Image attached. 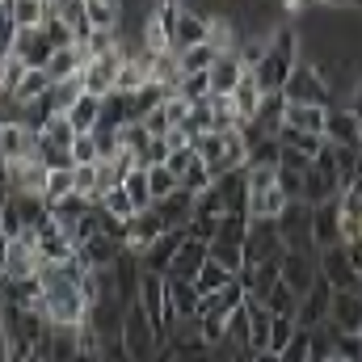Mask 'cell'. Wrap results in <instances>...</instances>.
<instances>
[{
  "mask_svg": "<svg viewBox=\"0 0 362 362\" xmlns=\"http://www.w3.org/2000/svg\"><path fill=\"white\" fill-rule=\"evenodd\" d=\"M122 350L131 354V362H156V354L165 350V337H160L156 320L139 303H131L127 316H122Z\"/></svg>",
  "mask_w": 362,
  "mask_h": 362,
  "instance_id": "6da1fadb",
  "label": "cell"
},
{
  "mask_svg": "<svg viewBox=\"0 0 362 362\" xmlns=\"http://www.w3.org/2000/svg\"><path fill=\"white\" fill-rule=\"evenodd\" d=\"M316 206H308V202H291L286 206V215L278 219V228H282V240H286V253H303V257H316Z\"/></svg>",
  "mask_w": 362,
  "mask_h": 362,
  "instance_id": "7a4b0ae2",
  "label": "cell"
},
{
  "mask_svg": "<svg viewBox=\"0 0 362 362\" xmlns=\"http://www.w3.org/2000/svg\"><path fill=\"white\" fill-rule=\"evenodd\" d=\"M122 68H127V51H110V55H93L85 68V93L97 101H110L122 85Z\"/></svg>",
  "mask_w": 362,
  "mask_h": 362,
  "instance_id": "3957f363",
  "label": "cell"
},
{
  "mask_svg": "<svg viewBox=\"0 0 362 362\" xmlns=\"http://www.w3.org/2000/svg\"><path fill=\"white\" fill-rule=\"evenodd\" d=\"M286 105H325V110H333L329 105V89H325V76H320V68H312V64H303L299 59V68L291 72V81H286Z\"/></svg>",
  "mask_w": 362,
  "mask_h": 362,
  "instance_id": "277c9868",
  "label": "cell"
},
{
  "mask_svg": "<svg viewBox=\"0 0 362 362\" xmlns=\"http://www.w3.org/2000/svg\"><path fill=\"white\" fill-rule=\"evenodd\" d=\"M38 274H42V257H38L34 232H25L21 240L4 245V282H30Z\"/></svg>",
  "mask_w": 362,
  "mask_h": 362,
  "instance_id": "5b68a950",
  "label": "cell"
},
{
  "mask_svg": "<svg viewBox=\"0 0 362 362\" xmlns=\"http://www.w3.org/2000/svg\"><path fill=\"white\" fill-rule=\"evenodd\" d=\"M47 165L34 156V160H21V165H4V198H17V194H42L47 198Z\"/></svg>",
  "mask_w": 362,
  "mask_h": 362,
  "instance_id": "8992f818",
  "label": "cell"
},
{
  "mask_svg": "<svg viewBox=\"0 0 362 362\" xmlns=\"http://www.w3.org/2000/svg\"><path fill=\"white\" fill-rule=\"evenodd\" d=\"M38 148H42V135L30 131L25 122H4V127H0V156H4V165L34 160Z\"/></svg>",
  "mask_w": 362,
  "mask_h": 362,
  "instance_id": "52a82bcc",
  "label": "cell"
},
{
  "mask_svg": "<svg viewBox=\"0 0 362 362\" xmlns=\"http://www.w3.org/2000/svg\"><path fill=\"white\" fill-rule=\"evenodd\" d=\"M245 257H249V266H266V262L286 257L282 228H278V223H253V232H249V245H245Z\"/></svg>",
  "mask_w": 362,
  "mask_h": 362,
  "instance_id": "ba28073f",
  "label": "cell"
},
{
  "mask_svg": "<svg viewBox=\"0 0 362 362\" xmlns=\"http://www.w3.org/2000/svg\"><path fill=\"white\" fill-rule=\"evenodd\" d=\"M320 274L333 282V291H358L362 286V274H358V266H354V257H350L346 245L320 253Z\"/></svg>",
  "mask_w": 362,
  "mask_h": 362,
  "instance_id": "9c48e42d",
  "label": "cell"
},
{
  "mask_svg": "<svg viewBox=\"0 0 362 362\" xmlns=\"http://www.w3.org/2000/svg\"><path fill=\"white\" fill-rule=\"evenodd\" d=\"M282 282H286L299 299H308V295L316 291V282H320V257L286 253V257H282Z\"/></svg>",
  "mask_w": 362,
  "mask_h": 362,
  "instance_id": "30bf717a",
  "label": "cell"
},
{
  "mask_svg": "<svg viewBox=\"0 0 362 362\" xmlns=\"http://www.w3.org/2000/svg\"><path fill=\"white\" fill-rule=\"evenodd\" d=\"M13 55L30 68V72H47L51 68V59H55V42L42 34V30H21V38H17V47H13ZM4 59V55H0Z\"/></svg>",
  "mask_w": 362,
  "mask_h": 362,
  "instance_id": "8fae6325",
  "label": "cell"
},
{
  "mask_svg": "<svg viewBox=\"0 0 362 362\" xmlns=\"http://www.w3.org/2000/svg\"><path fill=\"white\" fill-rule=\"evenodd\" d=\"M165 232H173V228H169L156 211H144V215H135V219H131V228H127V245H122V249H127V253H135V257H144V253L165 236Z\"/></svg>",
  "mask_w": 362,
  "mask_h": 362,
  "instance_id": "7c38bea8",
  "label": "cell"
},
{
  "mask_svg": "<svg viewBox=\"0 0 362 362\" xmlns=\"http://www.w3.org/2000/svg\"><path fill=\"white\" fill-rule=\"evenodd\" d=\"M206 42H211V17L181 4L177 25H173V51L181 55V51H194V47H206Z\"/></svg>",
  "mask_w": 362,
  "mask_h": 362,
  "instance_id": "4fadbf2b",
  "label": "cell"
},
{
  "mask_svg": "<svg viewBox=\"0 0 362 362\" xmlns=\"http://www.w3.org/2000/svg\"><path fill=\"white\" fill-rule=\"evenodd\" d=\"M181 245H185V228H173V232H165L139 262H144V270H152V274H165L169 278V270H173V262H177V253H181Z\"/></svg>",
  "mask_w": 362,
  "mask_h": 362,
  "instance_id": "5bb4252c",
  "label": "cell"
},
{
  "mask_svg": "<svg viewBox=\"0 0 362 362\" xmlns=\"http://www.w3.org/2000/svg\"><path fill=\"white\" fill-rule=\"evenodd\" d=\"M325 139H329L333 148H346V152H358L362 148V122L350 114V105H346V110H329V131H325Z\"/></svg>",
  "mask_w": 362,
  "mask_h": 362,
  "instance_id": "9a60e30c",
  "label": "cell"
},
{
  "mask_svg": "<svg viewBox=\"0 0 362 362\" xmlns=\"http://www.w3.org/2000/svg\"><path fill=\"white\" fill-rule=\"evenodd\" d=\"M329 329H337V333H362V295L358 291H337L333 295Z\"/></svg>",
  "mask_w": 362,
  "mask_h": 362,
  "instance_id": "2e32d148",
  "label": "cell"
},
{
  "mask_svg": "<svg viewBox=\"0 0 362 362\" xmlns=\"http://www.w3.org/2000/svg\"><path fill=\"white\" fill-rule=\"evenodd\" d=\"M245 59H240V51H223L219 59H215V68H211V85H215V97H232L236 85L245 81Z\"/></svg>",
  "mask_w": 362,
  "mask_h": 362,
  "instance_id": "e0dca14e",
  "label": "cell"
},
{
  "mask_svg": "<svg viewBox=\"0 0 362 362\" xmlns=\"http://www.w3.org/2000/svg\"><path fill=\"white\" fill-rule=\"evenodd\" d=\"M312 223H316V245H320V253L346 245V240H341V198L316 206V219H312Z\"/></svg>",
  "mask_w": 362,
  "mask_h": 362,
  "instance_id": "ac0fdd59",
  "label": "cell"
},
{
  "mask_svg": "<svg viewBox=\"0 0 362 362\" xmlns=\"http://www.w3.org/2000/svg\"><path fill=\"white\" fill-rule=\"evenodd\" d=\"M262 101H266V89L257 85V76H253V72H245V81L236 85V93H232V110H236L240 127H245V122H257Z\"/></svg>",
  "mask_w": 362,
  "mask_h": 362,
  "instance_id": "d6986e66",
  "label": "cell"
},
{
  "mask_svg": "<svg viewBox=\"0 0 362 362\" xmlns=\"http://www.w3.org/2000/svg\"><path fill=\"white\" fill-rule=\"evenodd\" d=\"M206 262H211V245H202V240H189V236H185V245H181V253H177V262H173V270H169V278L198 282V274H202Z\"/></svg>",
  "mask_w": 362,
  "mask_h": 362,
  "instance_id": "ffe728a7",
  "label": "cell"
},
{
  "mask_svg": "<svg viewBox=\"0 0 362 362\" xmlns=\"http://www.w3.org/2000/svg\"><path fill=\"white\" fill-rule=\"evenodd\" d=\"M286 206H291V198L282 194V185L262 189V194H249V219L253 223H278L286 215Z\"/></svg>",
  "mask_w": 362,
  "mask_h": 362,
  "instance_id": "44dd1931",
  "label": "cell"
},
{
  "mask_svg": "<svg viewBox=\"0 0 362 362\" xmlns=\"http://www.w3.org/2000/svg\"><path fill=\"white\" fill-rule=\"evenodd\" d=\"M169 282V303L177 312V320H198L202 316V295L194 282H181V278H165Z\"/></svg>",
  "mask_w": 362,
  "mask_h": 362,
  "instance_id": "7402d4cb",
  "label": "cell"
},
{
  "mask_svg": "<svg viewBox=\"0 0 362 362\" xmlns=\"http://www.w3.org/2000/svg\"><path fill=\"white\" fill-rule=\"evenodd\" d=\"M286 127L325 139V131H329V110H325V105H286Z\"/></svg>",
  "mask_w": 362,
  "mask_h": 362,
  "instance_id": "603a6c76",
  "label": "cell"
},
{
  "mask_svg": "<svg viewBox=\"0 0 362 362\" xmlns=\"http://www.w3.org/2000/svg\"><path fill=\"white\" fill-rule=\"evenodd\" d=\"M13 206H17V215H21V223H25V232H38L55 211H51V202L42 198V194H17L13 198Z\"/></svg>",
  "mask_w": 362,
  "mask_h": 362,
  "instance_id": "cb8c5ba5",
  "label": "cell"
},
{
  "mask_svg": "<svg viewBox=\"0 0 362 362\" xmlns=\"http://www.w3.org/2000/svg\"><path fill=\"white\" fill-rule=\"evenodd\" d=\"M215 189L223 194L228 211H236V215H249V169H240V173H232V177L215 181Z\"/></svg>",
  "mask_w": 362,
  "mask_h": 362,
  "instance_id": "d4e9b609",
  "label": "cell"
},
{
  "mask_svg": "<svg viewBox=\"0 0 362 362\" xmlns=\"http://www.w3.org/2000/svg\"><path fill=\"white\" fill-rule=\"evenodd\" d=\"M152 211H156V215H160V219H165L169 228H185V223L194 219V194H185V189H177L173 198L156 202Z\"/></svg>",
  "mask_w": 362,
  "mask_h": 362,
  "instance_id": "484cf974",
  "label": "cell"
},
{
  "mask_svg": "<svg viewBox=\"0 0 362 362\" xmlns=\"http://www.w3.org/2000/svg\"><path fill=\"white\" fill-rule=\"evenodd\" d=\"M249 329H253V354H270L274 312L266 303H257V299H249Z\"/></svg>",
  "mask_w": 362,
  "mask_h": 362,
  "instance_id": "4316f807",
  "label": "cell"
},
{
  "mask_svg": "<svg viewBox=\"0 0 362 362\" xmlns=\"http://www.w3.org/2000/svg\"><path fill=\"white\" fill-rule=\"evenodd\" d=\"M101 110H105V101H97V97H81L76 105H72V114H68V122L76 127V135H93L97 127H101Z\"/></svg>",
  "mask_w": 362,
  "mask_h": 362,
  "instance_id": "83f0119b",
  "label": "cell"
},
{
  "mask_svg": "<svg viewBox=\"0 0 362 362\" xmlns=\"http://www.w3.org/2000/svg\"><path fill=\"white\" fill-rule=\"evenodd\" d=\"M278 144H282V148H291V152H299V156H312V160H316V156L329 148V139H320V135H308V131H295V127H282Z\"/></svg>",
  "mask_w": 362,
  "mask_h": 362,
  "instance_id": "f1b7e54d",
  "label": "cell"
},
{
  "mask_svg": "<svg viewBox=\"0 0 362 362\" xmlns=\"http://www.w3.org/2000/svg\"><path fill=\"white\" fill-rule=\"evenodd\" d=\"M249 232H253V219H249V215H236V211H228V215L219 219V245L245 249V245H249Z\"/></svg>",
  "mask_w": 362,
  "mask_h": 362,
  "instance_id": "f546056e",
  "label": "cell"
},
{
  "mask_svg": "<svg viewBox=\"0 0 362 362\" xmlns=\"http://www.w3.org/2000/svg\"><path fill=\"white\" fill-rule=\"evenodd\" d=\"M4 13L21 25V30H38L42 25V17H47V0H4Z\"/></svg>",
  "mask_w": 362,
  "mask_h": 362,
  "instance_id": "4dcf8cb0",
  "label": "cell"
},
{
  "mask_svg": "<svg viewBox=\"0 0 362 362\" xmlns=\"http://www.w3.org/2000/svg\"><path fill=\"white\" fill-rule=\"evenodd\" d=\"M38 135H42V148H64V152H72V144H76V127L68 122V114H55Z\"/></svg>",
  "mask_w": 362,
  "mask_h": 362,
  "instance_id": "1f68e13d",
  "label": "cell"
},
{
  "mask_svg": "<svg viewBox=\"0 0 362 362\" xmlns=\"http://www.w3.org/2000/svg\"><path fill=\"white\" fill-rule=\"evenodd\" d=\"M85 97V76H76V81H59V85H51V110L55 114H72V105Z\"/></svg>",
  "mask_w": 362,
  "mask_h": 362,
  "instance_id": "d6a6232c",
  "label": "cell"
},
{
  "mask_svg": "<svg viewBox=\"0 0 362 362\" xmlns=\"http://www.w3.org/2000/svg\"><path fill=\"white\" fill-rule=\"evenodd\" d=\"M89 21H93V30L118 34V25H122V4H114V0H89Z\"/></svg>",
  "mask_w": 362,
  "mask_h": 362,
  "instance_id": "836d02e7",
  "label": "cell"
},
{
  "mask_svg": "<svg viewBox=\"0 0 362 362\" xmlns=\"http://www.w3.org/2000/svg\"><path fill=\"white\" fill-rule=\"evenodd\" d=\"M232 282H236V274H228L223 266H215V262H206V266H202V274H198V282H194V286H198V295H202V299H211V295H219V291H223V286H232Z\"/></svg>",
  "mask_w": 362,
  "mask_h": 362,
  "instance_id": "e575fe53",
  "label": "cell"
},
{
  "mask_svg": "<svg viewBox=\"0 0 362 362\" xmlns=\"http://www.w3.org/2000/svg\"><path fill=\"white\" fill-rule=\"evenodd\" d=\"M25 76H30V68H25L17 55H4V59H0V93H4V97H17V89L25 85Z\"/></svg>",
  "mask_w": 362,
  "mask_h": 362,
  "instance_id": "d590c367",
  "label": "cell"
},
{
  "mask_svg": "<svg viewBox=\"0 0 362 362\" xmlns=\"http://www.w3.org/2000/svg\"><path fill=\"white\" fill-rule=\"evenodd\" d=\"M299 303H303V299H299L286 282H278V286L270 291V299H266V308H270L274 316H291V320L299 316Z\"/></svg>",
  "mask_w": 362,
  "mask_h": 362,
  "instance_id": "8d00e7d4",
  "label": "cell"
},
{
  "mask_svg": "<svg viewBox=\"0 0 362 362\" xmlns=\"http://www.w3.org/2000/svg\"><path fill=\"white\" fill-rule=\"evenodd\" d=\"M97 206H101V211H105V215H114V219H122V223H131V219H135V215H139V211H135V202H131V194H127V189H114V194H105V198H101V202H97Z\"/></svg>",
  "mask_w": 362,
  "mask_h": 362,
  "instance_id": "74e56055",
  "label": "cell"
},
{
  "mask_svg": "<svg viewBox=\"0 0 362 362\" xmlns=\"http://www.w3.org/2000/svg\"><path fill=\"white\" fill-rule=\"evenodd\" d=\"M148 185H152V198H156V202L173 198V194L181 189V181L169 173V165H160V169H148Z\"/></svg>",
  "mask_w": 362,
  "mask_h": 362,
  "instance_id": "f35d334b",
  "label": "cell"
},
{
  "mask_svg": "<svg viewBox=\"0 0 362 362\" xmlns=\"http://www.w3.org/2000/svg\"><path fill=\"white\" fill-rule=\"evenodd\" d=\"M329 337H333V354L346 362H362V333H337V329H329Z\"/></svg>",
  "mask_w": 362,
  "mask_h": 362,
  "instance_id": "ab89813d",
  "label": "cell"
},
{
  "mask_svg": "<svg viewBox=\"0 0 362 362\" xmlns=\"http://www.w3.org/2000/svg\"><path fill=\"white\" fill-rule=\"evenodd\" d=\"M211 185H215V177H211V169H206L202 160H194V165L185 169V177H181V189H185V194H194V198H198V194H206Z\"/></svg>",
  "mask_w": 362,
  "mask_h": 362,
  "instance_id": "60d3db41",
  "label": "cell"
},
{
  "mask_svg": "<svg viewBox=\"0 0 362 362\" xmlns=\"http://www.w3.org/2000/svg\"><path fill=\"white\" fill-rule=\"evenodd\" d=\"M185 236H189V240H202V245H215V240H219V219L194 215V219L185 223Z\"/></svg>",
  "mask_w": 362,
  "mask_h": 362,
  "instance_id": "b9f144b4",
  "label": "cell"
},
{
  "mask_svg": "<svg viewBox=\"0 0 362 362\" xmlns=\"http://www.w3.org/2000/svg\"><path fill=\"white\" fill-rule=\"evenodd\" d=\"M295 333H299V325L291 320V316H274V329H270V354H282L291 341H295Z\"/></svg>",
  "mask_w": 362,
  "mask_h": 362,
  "instance_id": "7bdbcfd3",
  "label": "cell"
},
{
  "mask_svg": "<svg viewBox=\"0 0 362 362\" xmlns=\"http://www.w3.org/2000/svg\"><path fill=\"white\" fill-rule=\"evenodd\" d=\"M282 177L278 165H249V194H262V189H274Z\"/></svg>",
  "mask_w": 362,
  "mask_h": 362,
  "instance_id": "ee69618b",
  "label": "cell"
},
{
  "mask_svg": "<svg viewBox=\"0 0 362 362\" xmlns=\"http://www.w3.org/2000/svg\"><path fill=\"white\" fill-rule=\"evenodd\" d=\"M0 219H4V245H8V240H21V236H25V223H21V215H17L13 198H4V211H0Z\"/></svg>",
  "mask_w": 362,
  "mask_h": 362,
  "instance_id": "f6af8a7d",
  "label": "cell"
},
{
  "mask_svg": "<svg viewBox=\"0 0 362 362\" xmlns=\"http://www.w3.org/2000/svg\"><path fill=\"white\" fill-rule=\"evenodd\" d=\"M72 156H76V169H81V165H101V152H97V139H93V135H76Z\"/></svg>",
  "mask_w": 362,
  "mask_h": 362,
  "instance_id": "bcb514c9",
  "label": "cell"
},
{
  "mask_svg": "<svg viewBox=\"0 0 362 362\" xmlns=\"http://www.w3.org/2000/svg\"><path fill=\"white\" fill-rule=\"evenodd\" d=\"M282 362H312V333H295V341L282 350Z\"/></svg>",
  "mask_w": 362,
  "mask_h": 362,
  "instance_id": "7dc6e473",
  "label": "cell"
},
{
  "mask_svg": "<svg viewBox=\"0 0 362 362\" xmlns=\"http://www.w3.org/2000/svg\"><path fill=\"white\" fill-rule=\"evenodd\" d=\"M194 160H198V156H194V148H185V152H173V156H169V173L181 181V177H185V169H189Z\"/></svg>",
  "mask_w": 362,
  "mask_h": 362,
  "instance_id": "c3c4849f",
  "label": "cell"
},
{
  "mask_svg": "<svg viewBox=\"0 0 362 362\" xmlns=\"http://www.w3.org/2000/svg\"><path fill=\"white\" fill-rule=\"evenodd\" d=\"M350 114H354V118L362 122V81L354 85V97H350Z\"/></svg>",
  "mask_w": 362,
  "mask_h": 362,
  "instance_id": "681fc988",
  "label": "cell"
},
{
  "mask_svg": "<svg viewBox=\"0 0 362 362\" xmlns=\"http://www.w3.org/2000/svg\"><path fill=\"white\" fill-rule=\"evenodd\" d=\"M249 362H282V354H253Z\"/></svg>",
  "mask_w": 362,
  "mask_h": 362,
  "instance_id": "f907efd6",
  "label": "cell"
},
{
  "mask_svg": "<svg viewBox=\"0 0 362 362\" xmlns=\"http://www.w3.org/2000/svg\"><path fill=\"white\" fill-rule=\"evenodd\" d=\"M76 362H101V354H81Z\"/></svg>",
  "mask_w": 362,
  "mask_h": 362,
  "instance_id": "816d5d0a",
  "label": "cell"
}]
</instances>
